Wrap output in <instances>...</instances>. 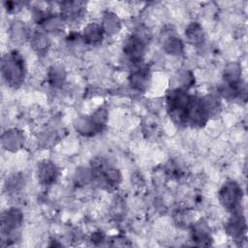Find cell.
Segmentation results:
<instances>
[{"label":"cell","instance_id":"cell-16","mask_svg":"<svg viewBox=\"0 0 248 248\" xmlns=\"http://www.w3.org/2000/svg\"><path fill=\"white\" fill-rule=\"evenodd\" d=\"M224 83L229 85H235L238 84L241 79V66L238 63L232 62L227 65L224 69Z\"/></svg>","mask_w":248,"mask_h":248},{"label":"cell","instance_id":"cell-15","mask_svg":"<svg viewBox=\"0 0 248 248\" xmlns=\"http://www.w3.org/2000/svg\"><path fill=\"white\" fill-rule=\"evenodd\" d=\"M22 142V135L19 131L14 129L7 131L2 136V145L5 149L15 151L17 150Z\"/></svg>","mask_w":248,"mask_h":248},{"label":"cell","instance_id":"cell-6","mask_svg":"<svg viewBox=\"0 0 248 248\" xmlns=\"http://www.w3.org/2000/svg\"><path fill=\"white\" fill-rule=\"evenodd\" d=\"M23 222V215L17 208H10L2 213L1 216V234L2 238H12Z\"/></svg>","mask_w":248,"mask_h":248},{"label":"cell","instance_id":"cell-7","mask_svg":"<svg viewBox=\"0 0 248 248\" xmlns=\"http://www.w3.org/2000/svg\"><path fill=\"white\" fill-rule=\"evenodd\" d=\"M209 115L204 108L202 100L192 96L187 109V124H190L193 127L201 128L206 124Z\"/></svg>","mask_w":248,"mask_h":248},{"label":"cell","instance_id":"cell-18","mask_svg":"<svg viewBox=\"0 0 248 248\" xmlns=\"http://www.w3.org/2000/svg\"><path fill=\"white\" fill-rule=\"evenodd\" d=\"M164 48L168 53L171 55H179L183 51V43L179 38L170 36L166 40Z\"/></svg>","mask_w":248,"mask_h":248},{"label":"cell","instance_id":"cell-2","mask_svg":"<svg viewBox=\"0 0 248 248\" xmlns=\"http://www.w3.org/2000/svg\"><path fill=\"white\" fill-rule=\"evenodd\" d=\"M192 96L184 88H175L170 90L166 98L167 109L170 117L177 125H186L187 109Z\"/></svg>","mask_w":248,"mask_h":248},{"label":"cell","instance_id":"cell-8","mask_svg":"<svg viewBox=\"0 0 248 248\" xmlns=\"http://www.w3.org/2000/svg\"><path fill=\"white\" fill-rule=\"evenodd\" d=\"M145 52V44L138 35H131L123 45V53L133 64L140 63Z\"/></svg>","mask_w":248,"mask_h":248},{"label":"cell","instance_id":"cell-12","mask_svg":"<svg viewBox=\"0 0 248 248\" xmlns=\"http://www.w3.org/2000/svg\"><path fill=\"white\" fill-rule=\"evenodd\" d=\"M191 237L195 243L201 246H208L212 241L210 230L207 224L202 220H200L193 226Z\"/></svg>","mask_w":248,"mask_h":248},{"label":"cell","instance_id":"cell-20","mask_svg":"<svg viewBox=\"0 0 248 248\" xmlns=\"http://www.w3.org/2000/svg\"><path fill=\"white\" fill-rule=\"evenodd\" d=\"M65 80V73L62 68L53 66L49 69L48 72V81L51 86L59 87L63 84Z\"/></svg>","mask_w":248,"mask_h":248},{"label":"cell","instance_id":"cell-23","mask_svg":"<svg viewBox=\"0 0 248 248\" xmlns=\"http://www.w3.org/2000/svg\"><path fill=\"white\" fill-rule=\"evenodd\" d=\"M22 186V181H21V177H18L17 174L13 175L12 177L9 178V180L7 179V190L11 191V192H17L20 187Z\"/></svg>","mask_w":248,"mask_h":248},{"label":"cell","instance_id":"cell-10","mask_svg":"<svg viewBox=\"0 0 248 248\" xmlns=\"http://www.w3.org/2000/svg\"><path fill=\"white\" fill-rule=\"evenodd\" d=\"M84 11L85 4L83 2L71 1L61 3V16L67 21H78L83 16Z\"/></svg>","mask_w":248,"mask_h":248},{"label":"cell","instance_id":"cell-19","mask_svg":"<svg viewBox=\"0 0 248 248\" xmlns=\"http://www.w3.org/2000/svg\"><path fill=\"white\" fill-rule=\"evenodd\" d=\"M202 100V103L204 105V108H205L209 117L211 115H215L219 112L220 108H221V103H220V99L217 96L210 94V95L205 96Z\"/></svg>","mask_w":248,"mask_h":248},{"label":"cell","instance_id":"cell-22","mask_svg":"<svg viewBox=\"0 0 248 248\" xmlns=\"http://www.w3.org/2000/svg\"><path fill=\"white\" fill-rule=\"evenodd\" d=\"M104 21L106 22H109V24H104L102 27L104 29V32H107L108 34H112L115 32H118L119 29V20L117 18V16L114 14L111 13H108L105 16Z\"/></svg>","mask_w":248,"mask_h":248},{"label":"cell","instance_id":"cell-9","mask_svg":"<svg viewBox=\"0 0 248 248\" xmlns=\"http://www.w3.org/2000/svg\"><path fill=\"white\" fill-rule=\"evenodd\" d=\"M226 231L228 234L236 240L241 239L246 231V223L241 210L232 212V217L226 224Z\"/></svg>","mask_w":248,"mask_h":248},{"label":"cell","instance_id":"cell-4","mask_svg":"<svg viewBox=\"0 0 248 248\" xmlns=\"http://www.w3.org/2000/svg\"><path fill=\"white\" fill-rule=\"evenodd\" d=\"M241 200L242 190L235 181L230 180L224 183L219 191V201L227 210L232 213L241 210Z\"/></svg>","mask_w":248,"mask_h":248},{"label":"cell","instance_id":"cell-3","mask_svg":"<svg viewBox=\"0 0 248 248\" xmlns=\"http://www.w3.org/2000/svg\"><path fill=\"white\" fill-rule=\"evenodd\" d=\"M92 177L102 187L107 190H112L117 187L121 180V175L118 170L111 167L103 158H96L92 162Z\"/></svg>","mask_w":248,"mask_h":248},{"label":"cell","instance_id":"cell-14","mask_svg":"<svg viewBox=\"0 0 248 248\" xmlns=\"http://www.w3.org/2000/svg\"><path fill=\"white\" fill-rule=\"evenodd\" d=\"M104 29L102 25L92 22L89 23L83 30L82 40L86 45L89 46H97L101 44L103 40Z\"/></svg>","mask_w":248,"mask_h":248},{"label":"cell","instance_id":"cell-21","mask_svg":"<svg viewBox=\"0 0 248 248\" xmlns=\"http://www.w3.org/2000/svg\"><path fill=\"white\" fill-rule=\"evenodd\" d=\"M49 46L48 38L43 33H36L32 37V46L38 53H44Z\"/></svg>","mask_w":248,"mask_h":248},{"label":"cell","instance_id":"cell-17","mask_svg":"<svg viewBox=\"0 0 248 248\" xmlns=\"http://www.w3.org/2000/svg\"><path fill=\"white\" fill-rule=\"evenodd\" d=\"M185 35L188 41L195 46L201 45L204 40L202 28L198 22H192L190 25H188L185 31Z\"/></svg>","mask_w":248,"mask_h":248},{"label":"cell","instance_id":"cell-1","mask_svg":"<svg viewBox=\"0 0 248 248\" xmlns=\"http://www.w3.org/2000/svg\"><path fill=\"white\" fill-rule=\"evenodd\" d=\"M1 69L2 77L9 86L17 88L24 81L26 74L25 61L17 50H13L3 55Z\"/></svg>","mask_w":248,"mask_h":248},{"label":"cell","instance_id":"cell-13","mask_svg":"<svg viewBox=\"0 0 248 248\" xmlns=\"http://www.w3.org/2000/svg\"><path fill=\"white\" fill-rule=\"evenodd\" d=\"M57 176L58 170L52 162L44 161L38 166V177L42 184H52L57 179Z\"/></svg>","mask_w":248,"mask_h":248},{"label":"cell","instance_id":"cell-5","mask_svg":"<svg viewBox=\"0 0 248 248\" xmlns=\"http://www.w3.org/2000/svg\"><path fill=\"white\" fill-rule=\"evenodd\" d=\"M107 122V110L105 108H99L94 114L81 117L75 123L78 132L83 136H94L95 134L102 131Z\"/></svg>","mask_w":248,"mask_h":248},{"label":"cell","instance_id":"cell-11","mask_svg":"<svg viewBox=\"0 0 248 248\" xmlns=\"http://www.w3.org/2000/svg\"><path fill=\"white\" fill-rule=\"evenodd\" d=\"M151 80L150 70L147 66H141L132 72L129 77L131 86L138 91H145Z\"/></svg>","mask_w":248,"mask_h":248}]
</instances>
